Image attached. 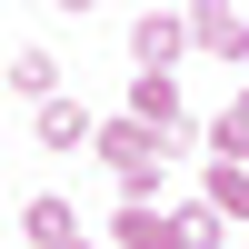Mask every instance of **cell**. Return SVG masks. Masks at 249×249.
I'll return each mask as SVG.
<instances>
[{
	"label": "cell",
	"instance_id": "6da1fadb",
	"mask_svg": "<svg viewBox=\"0 0 249 249\" xmlns=\"http://www.w3.org/2000/svg\"><path fill=\"white\" fill-rule=\"evenodd\" d=\"M90 150L120 170V190H130V199H150V190H160V170H170V160L190 150V140L150 130V120H100V140H90Z\"/></svg>",
	"mask_w": 249,
	"mask_h": 249
},
{
	"label": "cell",
	"instance_id": "7a4b0ae2",
	"mask_svg": "<svg viewBox=\"0 0 249 249\" xmlns=\"http://www.w3.org/2000/svg\"><path fill=\"white\" fill-rule=\"evenodd\" d=\"M130 120H150V130L190 140V110H179V80H170V70H140V80H130Z\"/></svg>",
	"mask_w": 249,
	"mask_h": 249
},
{
	"label": "cell",
	"instance_id": "3957f363",
	"mask_svg": "<svg viewBox=\"0 0 249 249\" xmlns=\"http://www.w3.org/2000/svg\"><path fill=\"white\" fill-rule=\"evenodd\" d=\"M120 249H179V210H150V199H130V210L110 219Z\"/></svg>",
	"mask_w": 249,
	"mask_h": 249
},
{
	"label": "cell",
	"instance_id": "277c9868",
	"mask_svg": "<svg viewBox=\"0 0 249 249\" xmlns=\"http://www.w3.org/2000/svg\"><path fill=\"white\" fill-rule=\"evenodd\" d=\"M130 50H140V70H179V50H190V20H170V10H150L130 30Z\"/></svg>",
	"mask_w": 249,
	"mask_h": 249
},
{
	"label": "cell",
	"instance_id": "5b68a950",
	"mask_svg": "<svg viewBox=\"0 0 249 249\" xmlns=\"http://www.w3.org/2000/svg\"><path fill=\"white\" fill-rule=\"evenodd\" d=\"M190 50H210V60H249V20H239V10H190Z\"/></svg>",
	"mask_w": 249,
	"mask_h": 249
},
{
	"label": "cell",
	"instance_id": "8992f818",
	"mask_svg": "<svg viewBox=\"0 0 249 249\" xmlns=\"http://www.w3.org/2000/svg\"><path fill=\"white\" fill-rule=\"evenodd\" d=\"M199 199H210L219 219H249V170L239 160H210V170H199Z\"/></svg>",
	"mask_w": 249,
	"mask_h": 249
},
{
	"label": "cell",
	"instance_id": "52a82bcc",
	"mask_svg": "<svg viewBox=\"0 0 249 249\" xmlns=\"http://www.w3.org/2000/svg\"><path fill=\"white\" fill-rule=\"evenodd\" d=\"M20 230H30L40 249H70V239H80V219H70V199H30V210H20Z\"/></svg>",
	"mask_w": 249,
	"mask_h": 249
},
{
	"label": "cell",
	"instance_id": "ba28073f",
	"mask_svg": "<svg viewBox=\"0 0 249 249\" xmlns=\"http://www.w3.org/2000/svg\"><path fill=\"white\" fill-rule=\"evenodd\" d=\"M10 90L20 100H60V60L50 50H10Z\"/></svg>",
	"mask_w": 249,
	"mask_h": 249
},
{
	"label": "cell",
	"instance_id": "9c48e42d",
	"mask_svg": "<svg viewBox=\"0 0 249 249\" xmlns=\"http://www.w3.org/2000/svg\"><path fill=\"white\" fill-rule=\"evenodd\" d=\"M40 140H50V150H80V140H100V130H90V110H70V100H40Z\"/></svg>",
	"mask_w": 249,
	"mask_h": 249
},
{
	"label": "cell",
	"instance_id": "30bf717a",
	"mask_svg": "<svg viewBox=\"0 0 249 249\" xmlns=\"http://www.w3.org/2000/svg\"><path fill=\"white\" fill-rule=\"evenodd\" d=\"M210 150H219V160H239V170H249V90L230 100V110H219V130H210Z\"/></svg>",
	"mask_w": 249,
	"mask_h": 249
},
{
	"label": "cell",
	"instance_id": "8fae6325",
	"mask_svg": "<svg viewBox=\"0 0 249 249\" xmlns=\"http://www.w3.org/2000/svg\"><path fill=\"white\" fill-rule=\"evenodd\" d=\"M179 249H219V210H210V199L179 210Z\"/></svg>",
	"mask_w": 249,
	"mask_h": 249
},
{
	"label": "cell",
	"instance_id": "7c38bea8",
	"mask_svg": "<svg viewBox=\"0 0 249 249\" xmlns=\"http://www.w3.org/2000/svg\"><path fill=\"white\" fill-rule=\"evenodd\" d=\"M70 249H90V239H70Z\"/></svg>",
	"mask_w": 249,
	"mask_h": 249
}]
</instances>
